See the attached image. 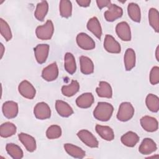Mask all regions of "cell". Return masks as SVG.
<instances>
[{
    "label": "cell",
    "mask_w": 159,
    "mask_h": 159,
    "mask_svg": "<svg viewBox=\"0 0 159 159\" xmlns=\"http://www.w3.org/2000/svg\"><path fill=\"white\" fill-rule=\"evenodd\" d=\"M113 106L107 102H99L93 111V116L102 122L108 121L113 113Z\"/></svg>",
    "instance_id": "obj_1"
},
{
    "label": "cell",
    "mask_w": 159,
    "mask_h": 159,
    "mask_svg": "<svg viewBox=\"0 0 159 159\" xmlns=\"http://www.w3.org/2000/svg\"><path fill=\"white\" fill-rule=\"evenodd\" d=\"M54 32V26L51 20H48L42 25L37 27L35 29V34L37 37L42 40H50Z\"/></svg>",
    "instance_id": "obj_2"
},
{
    "label": "cell",
    "mask_w": 159,
    "mask_h": 159,
    "mask_svg": "<svg viewBox=\"0 0 159 159\" xmlns=\"http://www.w3.org/2000/svg\"><path fill=\"white\" fill-rule=\"evenodd\" d=\"M134 112V108L130 102H123L119 106L117 118L121 122H127L133 117Z\"/></svg>",
    "instance_id": "obj_3"
},
{
    "label": "cell",
    "mask_w": 159,
    "mask_h": 159,
    "mask_svg": "<svg viewBox=\"0 0 159 159\" xmlns=\"http://www.w3.org/2000/svg\"><path fill=\"white\" fill-rule=\"evenodd\" d=\"M76 43L80 48L84 50H91L95 48L94 40L87 34L84 32L79 33L76 38Z\"/></svg>",
    "instance_id": "obj_4"
},
{
    "label": "cell",
    "mask_w": 159,
    "mask_h": 159,
    "mask_svg": "<svg viewBox=\"0 0 159 159\" xmlns=\"http://www.w3.org/2000/svg\"><path fill=\"white\" fill-rule=\"evenodd\" d=\"M78 137L88 147L91 148H98L99 142L96 137L89 130L82 129L77 133Z\"/></svg>",
    "instance_id": "obj_5"
},
{
    "label": "cell",
    "mask_w": 159,
    "mask_h": 159,
    "mask_svg": "<svg viewBox=\"0 0 159 159\" xmlns=\"http://www.w3.org/2000/svg\"><path fill=\"white\" fill-rule=\"evenodd\" d=\"M34 114L39 120H45L51 116V109L48 104L45 102H40L36 104L34 108Z\"/></svg>",
    "instance_id": "obj_6"
},
{
    "label": "cell",
    "mask_w": 159,
    "mask_h": 159,
    "mask_svg": "<svg viewBox=\"0 0 159 159\" xmlns=\"http://www.w3.org/2000/svg\"><path fill=\"white\" fill-rule=\"evenodd\" d=\"M18 91L22 96L29 99H34L36 94L35 88L27 80H24L19 83Z\"/></svg>",
    "instance_id": "obj_7"
},
{
    "label": "cell",
    "mask_w": 159,
    "mask_h": 159,
    "mask_svg": "<svg viewBox=\"0 0 159 159\" xmlns=\"http://www.w3.org/2000/svg\"><path fill=\"white\" fill-rule=\"evenodd\" d=\"M3 115L7 119L15 118L19 112L18 104L13 101H7L3 103L2 106Z\"/></svg>",
    "instance_id": "obj_8"
},
{
    "label": "cell",
    "mask_w": 159,
    "mask_h": 159,
    "mask_svg": "<svg viewBox=\"0 0 159 159\" xmlns=\"http://www.w3.org/2000/svg\"><path fill=\"white\" fill-rule=\"evenodd\" d=\"M116 32L118 37L123 41L128 42L131 40L130 27L125 21L118 23L116 26Z\"/></svg>",
    "instance_id": "obj_9"
},
{
    "label": "cell",
    "mask_w": 159,
    "mask_h": 159,
    "mask_svg": "<svg viewBox=\"0 0 159 159\" xmlns=\"http://www.w3.org/2000/svg\"><path fill=\"white\" fill-rule=\"evenodd\" d=\"M104 48L107 52L111 53H120L121 52L120 43L109 34H107L105 36Z\"/></svg>",
    "instance_id": "obj_10"
},
{
    "label": "cell",
    "mask_w": 159,
    "mask_h": 159,
    "mask_svg": "<svg viewBox=\"0 0 159 159\" xmlns=\"http://www.w3.org/2000/svg\"><path fill=\"white\" fill-rule=\"evenodd\" d=\"M49 45L45 43L38 44L34 48V55L38 63L42 64L46 61L49 53Z\"/></svg>",
    "instance_id": "obj_11"
},
{
    "label": "cell",
    "mask_w": 159,
    "mask_h": 159,
    "mask_svg": "<svg viewBox=\"0 0 159 159\" xmlns=\"http://www.w3.org/2000/svg\"><path fill=\"white\" fill-rule=\"evenodd\" d=\"M123 14L122 9L116 4H111L104 13V16L106 21L113 22L116 19L120 18Z\"/></svg>",
    "instance_id": "obj_12"
},
{
    "label": "cell",
    "mask_w": 159,
    "mask_h": 159,
    "mask_svg": "<svg viewBox=\"0 0 159 159\" xmlns=\"http://www.w3.org/2000/svg\"><path fill=\"white\" fill-rule=\"evenodd\" d=\"M58 76V68L56 62H53L45 68L42 71V77L47 81L55 80Z\"/></svg>",
    "instance_id": "obj_13"
},
{
    "label": "cell",
    "mask_w": 159,
    "mask_h": 159,
    "mask_svg": "<svg viewBox=\"0 0 159 159\" xmlns=\"http://www.w3.org/2000/svg\"><path fill=\"white\" fill-rule=\"evenodd\" d=\"M140 125L145 131L148 132H155L158 128V120L149 116H143L140 119Z\"/></svg>",
    "instance_id": "obj_14"
},
{
    "label": "cell",
    "mask_w": 159,
    "mask_h": 159,
    "mask_svg": "<svg viewBox=\"0 0 159 159\" xmlns=\"http://www.w3.org/2000/svg\"><path fill=\"white\" fill-rule=\"evenodd\" d=\"M18 138L28 152H33L36 150V140L32 136L27 134L21 132L18 134Z\"/></svg>",
    "instance_id": "obj_15"
},
{
    "label": "cell",
    "mask_w": 159,
    "mask_h": 159,
    "mask_svg": "<svg viewBox=\"0 0 159 159\" xmlns=\"http://www.w3.org/2000/svg\"><path fill=\"white\" fill-rule=\"evenodd\" d=\"M157 149L156 143L150 138H145L139 147V151L142 155H150Z\"/></svg>",
    "instance_id": "obj_16"
},
{
    "label": "cell",
    "mask_w": 159,
    "mask_h": 159,
    "mask_svg": "<svg viewBox=\"0 0 159 159\" xmlns=\"http://www.w3.org/2000/svg\"><path fill=\"white\" fill-rule=\"evenodd\" d=\"M94 101V96L91 93H83L76 99V104L80 108L87 109L90 107Z\"/></svg>",
    "instance_id": "obj_17"
},
{
    "label": "cell",
    "mask_w": 159,
    "mask_h": 159,
    "mask_svg": "<svg viewBox=\"0 0 159 159\" xmlns=\"http://www.w3.org/2000/svg\"><path fill=\"white\" fill-rule=\"evenodd\" d=\"M55 109L58 114L63 117H68L73 114L72 107L66 102L61 100L56 101Z\"/></svg>",
    "instance_id": "obj_18"
},
{
    "label": "cell",
    "mask_w": 159,
    "mask_h": 159,
    "mask_svg": "<svg viewBox=\"0 0 159 159\" xmlns=\"http://www.w3.org/2000/svg\"><path fill=\"white\" fill-rule=\"evenodd\" d=\"M95 129L98 134L104 140L112 141L114 139V133L111 127L107 125H96Z\"/></svg>",
    "instance_id": "obj_19"
},
{
    "label": "cell",
    "mask_w": 159,
    "mask_h": 159,
    "mask_svg": "<svg viewBox=\"0 0 159 159\" xmlns=\"http://www.w3.org/2000/svg\"><path fill=\"white\" fill-rule=\"evenodd\" d=\"M87 29L92 32L96 38L101 39L102 35V28L101 24L96 17H93L89 19L86 25Z\"/></svg>",
    "instance_id": "obj_20"
},
{
    "label": "cell",
    "mask_w": 159,
    "mask_h": 159,
    "mask_svg": "<svg viewBox=\"0 0 159 159\" xmlns=\"http://www.w3.org/2000/svg\"><path fill=\"white\" fill-rule=\"evenodd\" d=\"M64 148L69 155L75 158L81 159L86 155L85 152L82 148L71 143L64 144Z\"/></svg>",
    "instance_id": "obj_21"
},
{
    "label": "cell",
    "mask_w": 159,
    "mask_h": 159,
    "mask_svg": "<svg viewBox=\"0 0 159 159\" xmlns=\"http://www.w3.org/2000/svg\"><path fill=\"white\" fill-rule=\"evenodd\" d=\"M98 96L100 98H111L112 96V89L110 84L106 81H101L99 83V87L96 89Z\"/></svg>",
    "instance_id": "obj_22"
},
{
    "label": "cell",
    "mask_w": 159,
    "mask_h": 159,
    "mask_svg": "<svg viewBox=\"0 0 159 159\" xmlns=\"http://www.w3.org/2000/svg\"><path fill=\"white\" fill-rule=\"evenodd\" d=\"M139 139L140 138L136 133L129 131L121 136L120 141L122 144L128 147H134L138 143Z\"/></svg>",
    "instance_id": "obj_23"
},
{
    "label": "cell",
    "mask_w": 159,
    "mask_h": 159,
    "mask_svg": "<svg viewBox=\"0 0 159 159\" xmlns=\"http://www.w3.org/2000/svg\"><path fill=\"white\" fill-rule=\"evenodd\" d=\"M136 57L134 50L129 48L125 50L124 56V62L125 68L127 71H130L135 65Z\"/></svg>",
    "instance_id": "obj_24"
},
{
    "label": "cell",
    "mask_w": 159,
    "mask_h": 159,
    "mask_svg": "<svg viewBox=\"0 0 159 159\" xmlns=\"http://www.w3.org/2000/svg\"><path fill=\"white\" fill-rule=\"evenodd\" d=\"M80 70L84 75H90L94 72V64L91 58L86 56L80 57Z\"/></svg>",
    "instance_id": "obj_25"
},
{
    "label": "cell",
    "mask_w": 159,
    "mask_h": 159,
    "mask_svg": "<svg viewBox=\"0 0 159 159\" xmlns=\"http://www.w3.org/2000/svg\"><path fill=\"white\" fill-rule=\"evenodd\" d=\"M64 67L65 70L70 75L74 74L76 71L75 58L71 53L66 52L64 57Z\"/></svg>",
    "instance_id": "obj_26"
},
{
    "label": "cell",
    "mask_w": 159,
    "mask_h": 159,
    "mask_svg": "<svg viewBox=\"0 0 159 159\" xmlns=\"http://www.w3.org/2000/svg\"><path fill=\"white\" fill-rule=\"evenodd\" d=\"M48 11V4L47 1H42L37 4L34 12L35 17L39 21H43Z\"/></svg>",
    "instance_id": "obj_27"
},
{
    "label": "cell",
    "mask_w": 159,
    "mask_h": 159,
    "mask_svg": "<svg viewBox=\"0 0 159 159\" xmlns=\"http://www.w3.org/2000/svg\"><path fill=\"white\" fill-rule=\"evenodd\" d=\"M17 132V127L12 122H6L0 126V135L3 138H7L14 135Z\"/></svg>",
    "instance_id": "obj_28"
},
{
    "label": "cell",
    "mask_w": 159,
    "mask_h": 159,
    "mask_svg": "<svg viewBox=\"0 0 159 159\" xmlns=\"http://www.w3.org/2000/svg\"><path fill=\"white\" fill-rule=\"evenodd\" d=\"M127 13L129 17L135 22H140L141 20V12L139 6L134 2H130L127 6Z\"/></svg>",
    "instance_id": "obj_29"
},
{
    "label": "cell",
    "mask_w": 159,
    "mask_h": 159,
    "mask_svg": "<svg viewBox=\"0 0 159 159\" xmlns=\"http://www.w3.org/2000/svg\"><path fill=\"white\" fill-rule=\"evenodd\" d=\"M6 150L8 155L13 159H21L24 156L23 151L20 147L13 143H7Z\"/></svg>",
    "instance_id": "obj_30"
},
{
    "label": "cell",
    "mask_w": 159,
    "mask_h": 159,
    "mask_svg": "<svg viewBox=\"0 0 159 159\" xmlns=\"http://www.w3.org/2000/svg\"><path fill=\"white\" fill-rule=\"evenodd\" d=\"M79 89V83L76 80H72L68 85H64L61 87V93L66 97H71L77 93Z\"/></svg>",
    "instance_id": "obj_31"
},
{
    "label": "cell",
    "mask_w": 159,
    "mask_h": 159,
    "mask_svg": "<svg viewBox=\"0 0 159 159\" xmlns=\"http://www.w3.org/2000/svg\"><path fill=\"white\" fill-rule=\"evenodd\" d=\"M148 22L150 26L158 33L159 32V13L157 9L152 7L149 9Z\"/></svg>",
    "instance_id": "obj_32"
},
{
    "label": "cell",
    "mask_w": 159,
    "mask_h": 159,
    "mask_svg": "<svg viewBox=\"0 0 159 159\" xmlns=\"http://www.w3.org/2000/svg\"><path fill=\"white\" fill-rule=\"evenodd\" d=\"M147 108L153 112H157L159 110V98L153 94H148L145 99Z\"/></svg>",
    "instance_id": "obj_33"
},
{
    "label": "cell",
    "mask_w": 159,
    "mask_h": 159,
    "mask_svg": "<svg viewBox=\"0 0 159 159\" xmlns=\"http://www.w3.org/2000/svg\"><path fill=\"white\" fill-rule=\"evenodd\" d=\"M60 14L61 17L68 18L72 15V4L70 1L61 0L59 4Z\"/></svg>",
    "instance_id": "obj_34"
},
{
    "label": "cell",
    "mask_w": 159,
    "mask_h": 159,
    "mask_svg": "<svg viewBox=\"0 0 159 159\" xmlns=\"http://www.w3.org/2000/svg\"><path fill=\"white\" fill-rule=\"evenodd\" d=\"M0 31L1 34L7 42L12 39V34L11 30V28L7 22L2 18L0 19Z\"/></svg>",
    "instance_id": "obj_35"
},
{
    "label": "cell",
    "mask_w": 159,
    "mask_h": 159,
    "mask_svg": "<svg viewBox=\"0 0 159 159\" xmlns=\"http://www.w3.org/2000/svg\"><path fill=\"white\" fill-rule=\"evenodd\" d=\"M62 134L61 127L58 125H52L46 131V136L48 139H56L61 137Z\"/></svg>",
    "instance_id": "obj_36"
},
{
    "label": "cell",
    "mask_w": 159,
    "mask_h": 159,
    "mask_svg": "<svg viewBox=\"0 0 159 159\" xmlns=\"http://www.w3.org/2000/svg\"><path fill=\"white\" fill-rule=\"evenodd\" d=\"M150 82L152 85L157 84L159 83V67L153 66L150 72Z\"/></svg>",
    "instance_id": "obj_37"
},
{
    "label": "cell",
    "mask_w": 159,
    "mask_h": 159,
    "mask_svg": "<svg viewBox=\"0 0 159 159\" xmlns=\"http://www.w3.org/2000/svg\"><path fill=\"white\" fill-rule=\"evenodd\" d=\"M96 4L99 9H102L104 7H109L111 5V1L109 0H97Z\"/></svg>",
    "instance_id": "obj_38"
},
{
    "label": "cell",
    "mask_w": 159,
    "mask_h": 159,
    "mask_svg": "<svg viewBox=\"0 0 159 159\" xmlns=\"http://www.w3.org/2000/svg\"><path fill=\"white\" fill-rule=\"evenodd\" d=\"M76 2L80 6L83 7H87L89 6L91 3L90 0H76Z\"/></svg>",
    "instance_id": "obj_39"
},
{
    "label": "cell",
    "mask_w": 159,
    "mask_h": 159,
    "mask_svg": "<svg viewBox=\"0 0 159 159\" xmlns=\"http://www.w3.org/2000/svg\"><path fill=\"white\" fill-rule=\"evenodd\" d=\"M0 49H1V58H2L3 57V55H4V52L5 51V48L2 43H1V48Z\"/></svg>",
    "instance_id": "obj_40"
},
{
    "label": "cell",
    "mask_w": 159,
    "mask_h": 159,
    "mask_svg": "<svg viewBox=\"0 0 159 159\" xmlns=\"http://www.w3.org/2000/svg\"><path fill=\"white\" fill-rule=\"evenodd\" d=\"M155 57L158 61H159V46L158 45L155 51Z\"/></svg>",
    "instance_id": "obj_41"
}]
</instances>
